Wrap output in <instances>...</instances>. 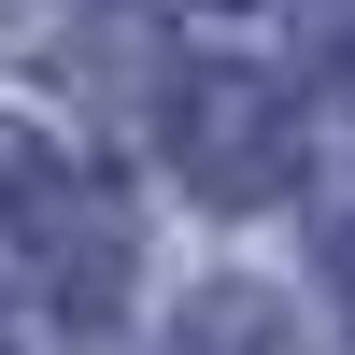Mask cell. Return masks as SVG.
<instances>
[{
  "mask_svg": "<svg viewBox=\"0 0 355 355\" xmlns=\"http://www.w3.org/2000/svg\"><path fill=\"white\" fill-rule=\"evenodd\" d=\"M171 355H299V327H284L270 284H214V299L171 327Z\"/></svg>",
  "mask_w": 355,
  "mask_h": 355,
  "instance_id": "3957f363",
  "label": "cell"
},
{
  "mask_svg": "<svg viewBox=\"0 0 355 355\" xmlns=\"http://www.w3.org/2000/svg\"><path fill=\"white\" fill-rule=\"evenodd\" d=\"M0 355H15V327H0Z\"/></svg>",
  "mask_w": 355,
  "mask_h": 355,
  "instance_id": "277c9868",
  "label": "cell"
},
{
  "mask_svg": "<svg viewBox=\"0 0 355 355\" xmlns=\"http://www.w3.org/2000/svg\"><path fill=\"white\" fill-rule=\"evenodd\" d=\"M157 142L171 171H185L199 199H227V214H256V199L299 185V100H284L256 57H185L157 100Z\"/></svg>",
  "mask_w": 355,
  "mask_h": 355,
  "instance_id": "6da1fadb",
  "label": "cell"
},
{
  "mask_svg": "<svg viewBox=\"0 0 355 355\" xmlns=\"http://www.w3.org/2000/svg\"><path fill=\"white\" fill-rule=\"evenodd\" d=\"M0 227L43 256V284H57L71 313H114V284H128V199H114L85 157L0 128Z\"/></svg>",
  "mask_w": 355,
  "mask_h": 355,
  "instance_id": "7a4b0ae2",
  "label": "cell"
}]
</instances>
